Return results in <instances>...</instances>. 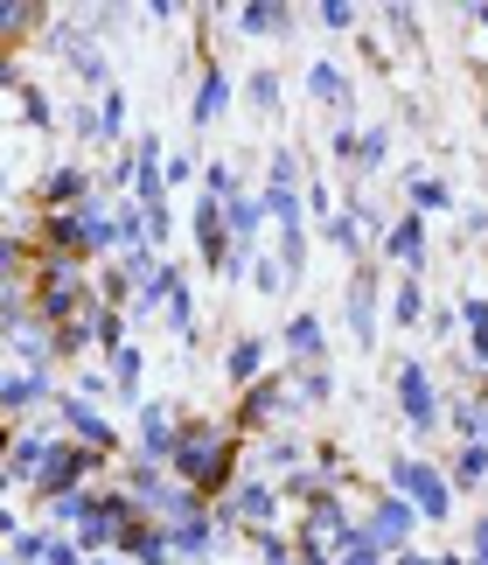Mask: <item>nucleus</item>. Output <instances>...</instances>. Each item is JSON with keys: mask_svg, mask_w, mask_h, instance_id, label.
I'll return each instance as SVG.
<instances>
[{"mask_svg": "<svg viewBox=\"0 0 488 565\" xmlns=\"http://www.w3.org/2000/svg\"><path fill=\"white\" fill-rule=\"evenodd\" d=\"M174 461H182V475H195V482H224V447H216L210 433H189Z\"/></svg>", "mask_w": 488, "mask_h": 565, "instance_id": "nucleus-1", "label": "nucleus"}, {"mask_svg": "<svg viewBox=\"0 0 488 565\" xmlns=\"http://www.w3.org/2000/svg\"><path fill=\"white\" fill-rule=\"evenodd\" d=\"M397 482H405V489L418 495V510H426V516H447V503H454V489L439 482V475H426V468H418V461H397Z\"/></svg>", "mask_w": 488, "mask_h": 565, "instance_id": "nucleus-2", "label": "nucleus"}, {"mask_svg": "<svg viewBox=\"0 0 488 565\" xmlns=\"http://www.w3.org/2000/svg\"><path fill=\"white\" fill-rule=\"evenodd\" d=\"M397 398H405V412H412L418 433L439 419V412H433V391H426V371H418V363H405V371H397Z\"/></svg>", "mask_w": 488, "mask_h": 565, "instance_id": "nucleus-3", "label": "nucleus"}, {"mask_svg": "<svg viewBox=\"0 0 488 565\" xmlns=\"http://www.w3.org/2000/svg\"><path fill=\"white\" fill-rule=\"evenodd\" d=\"M405 531H412V510L405 503H376V516H370V545H405Z\"/></svg>", "mask_w": 488, "mask_h": 565, "instance_id": "nucleus-4", "label": "nucleus"}, {"mask_svg": "<svg viewBox=\"0 0 488 565\" xmlns=\"http://www.w3.org/2000/svg\"><path fill=\"white\" fill-rule=\"evenodd\" d=\"M195 237H203V258H210V266H224L231 237H224V216H216V195L203 203V216H195Z\"/></svg>", "mask_w": 488, "mask_h": 565, "instance_id": "nucleus-5", "label": "nucleus"}, {"mask_svg": "<svg viewBox=\"0 0 488 565\" xmlns=\"http://www.w3.org/2000/svg\"><path fill=\"white\" fill-rule=\"evenodd\" d=\"M384 252H391V258H405V266H418V252H426V231H418V216L391 231V245H384Z\"/></svg>", "mask_w": 488, "mask_h": 565, "instance_id": "nucleus-6", "label": "nucleus"}, {"mask_svg": "<svg viewBox=\"0 0 488 565\" xmlns=\"http://www.w3.org/2000/svg\"><path fill=\"white\" fill-rule=\"evenodd\" d=\"M224 98H231V84H224V77H210L203 92H195V119H216V113H224Z\"/></svg>", "mask_w": 488, "mask_h": 565, "instance_id": "nucleus-7", "label": "nucleus"}, {"mask_svg": "<svg viewBox=\"0 0 488 565\" xmlns=\"http://www.w3.org/2000/svg\"><path fill=\"white\" fill-rule=\"evenodd\" d=\"M147 454H182L174 447V426L161 419V412H147Z\"/></svg>", "mask_w": 488, "mask_h": 565, "instance_id": "nucleus-8", "label": "nucleus"}, {"mask_svg": "<svg viewBox=\"0 0 488 565\" xmlns=\"http://www.w3.org/2000/svg\"><path fill=\"white\" fill-rule=\"evenodd\" d=\"M315 98H328V105H349V84H342V71H315Z\"/></svg>", "mask_w": 488, "mask_h": 565, "instance_id": "nucleus-9", "label": "nucleus"}, {"mask_svg": "<svg viewBox=\"0 0 488 565\" xmlns=\"http://www.w3.org/2000/svg\"><path fill=\"white\" fill-rule=\"evenodd\" d=\"M286 342H294L300 356H315V350H321V321H307V315H300L294 329H286Z\"/></svg>", "mask_w": 488, "mask_h": 565, "instance_id": "nucleus-10", "label": "nucleus"}, {"mask_svg": "<svg viewBox=\"0 0 488 565\" xmlns=\"http://www.w3.org/2000/svg\"><path fill=\"white\" fill-rule=\"evenodd\" d=\"M349 321H357V335L370 342V273L357 279V300H349Z\"/></svg>", "mask_w": 488, "mask_h": 565, "instance_id": "nucleus-11", "label": "nucleus"}, {"mask_svg": "<svg viewBox=\"0 0 488 565\" xmlns=\"http://www.w3.org/2000/svg\"><path fill=\"white\" fill-rule=\"evenodd\" d=\"M412 203H418V210H433V203L447 210V189H439L433 175H418V182H412Z\"/></svg>", "mask_w": 488, "mask_h": 565, "instance_id": "nucleus-12", "label": "nucleus"}, {"mask_svg": "<svg viewBox=\"0 0 488 565\" xmlns=\"http://www.w3.org/2000/svg\"><path fill=\"white\" fill-rule=\"evenodd\" d=\"M258 356H265L258 342H237V350H231V377H252V371H258Z\"/></svg>", "mask_w": 488, "mask_h": 565, "instance_id": "nucleus-13", "label": "nucleus"}, {"mask_svg": "<svg viewBox=\"0 0 488 565\" xmlns=\"http://www.w3.org/2000/svg\"><path fill=\"white\" fill-rule=\"evenodd\" d=\"M321 21H328V29H349V21H357V8H349V0H321Z\"/></svg>", "mask_w": 488, "mask_h": 565, "instance_id": "nucleus-14", "label": "nucleus"}, {"mask_svg": "<svg viewBox=\"0 0 488 565\" xmlns=\"http://www.w3.org/2000/svg\"><path fill=\"white\" fill-rule=\"evenodd\" d=\"M244 29H286V8H252V14H244Z\"/></svg>", "mask_w": 488, "mask_h": 565, "instance_id": "nucleus-15", "label": "nucleus"}, {"mask_svg": "<svg viewBox=\"0 0 488 565\" xmlns=\"http://www.w3.org/2000/svg\"><path fill=\"white\" fill-rule=\"evenodd\" d=\"M488 475V447H468V461H460V482H481Z\"/></svg>", "mask_w": 488, "mask_h": 565, "instance_id": "nucleus-16", "label": "nucleus"}, {"mask_svg": "<svg viewBox=\"0 0 488 565\" xmlns=\"http://www.w3.org/2000/svg\"><path fill=\"white\" fill-rule=\"evenodd\" d=\"M237 510H244V516H265V510H273V495H265V489H244Z\"/></svg>", "mask_w": 488, "mask_h": 565, "instance_id": "nucleus-17", "label": "nucleus"}, {"mask_svg": "<svg viewBox=\"0 0 488 565\" xmlns=\"http://www.w3.org/2000/svg\"><path fill=\"white\" fill-rule=\"evenodd\" d=\"M468 426H475V447H488V398L468 405Z\"/></svg>", "mask_w": 488, "mask_h": 565, "instance_id": "nucleus-18", "label": "nucleus"}, {"mask_svg": "<svg viewBox=\"0 0 488 565\" xmlns=\"http://www.w3.org/2000/svg\"><path fill=\"white\" fill-rule=\"evenodd\" d=\"M35 461H42V447H35V440H21V454H14V475H35Z\"/></svg>", "mask_w": 488, "mask_h": 565, "instance_id": "nucleus-19", "label": "nucleus"}, {"mask_svg": "<svg viewBox=\"0 0 488 565\" xmlns=\"http://www.w3.org/2000/svg\"><path fill=\"white\" fill-rule=\"evenodd\" d=\"M35 391H42L35 377H14V384H8V405H29V398H35Z\"/></svg>", "mask_w": 488, "mask_h": 565, "instance_id": "nucleus-20", "label": "nucleus"}, {"mask_svg": "<svg viewBox=\"0 0 488 565\" xmlns=\"http://www.w3.org/2000/svg\"><path fill=\"white\" fill-rule=\"evenodd\" d=\"M342 565H376V545H349V558Z\"/></svg>", "mask_w": 488, "mask_h": 565, "instance_id": "nucleus-21", "label": "nucleus"}, {"mask_svg": "<svg viewBox=\"0 0 488 565\" xmlns=\"http://www.w3.org/2000/svg\"><path fill=\"white\" fill-rule=\"evenodd\" d=\"M475 558H488V516H481V531H475Z\"/></svg>", "mask_w": 488, "mask_h": 565, "instance_id": "nucleus-22", "label": "nucleus"}, {"mask_svg": "<svg viewBox=\"0 0 488 565\" xmlns=\"http://www.w3.org/2000/svg\"><path fill=\"white\" fill-rule=\"evenodd\" d=\"M397 565H426V558H397Z\"/></svg>", "mask_w": 488, "mask_h": 565, "instance_id": "nucleus-23", "label": "nucleus"}, {"mask_svg": "<svg viewBox=\"0 0 488 565\" xmlns=\"http://www.w3.org/2000/svg\"><path fill=\"white\" fill-rule=\"evenodd\" d=\"M481 21H488V8H481Z\"/></svg>", "mask_w": 488, "mask_h": 565, "instance_id": "nucleus-24", "label": "nucleus"}]
</instances>
